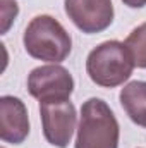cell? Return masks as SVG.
<instances>
[{
	"label": "cell",
	"instance_id": "1",
	"mask_svg": "<svg viewBox=\"0 0 146 148\" xmlns=\"http://www.w3.org/2000/svg\"><path fill=\"white\" fill-rule=\"evenodd\" d=\"M28 55L38 60L59 64L64 62L72 50V38L65 28L52 16L41 14L29 21L23 36Z\"/></svg>",
	"mask_w": 146,
	"mask_h": 148
},
{
	"label": "cell",
	"instance_id": "2",
	"mask_svg": "<svg viewBox=\"0 0 146 148\" xmlns=\"http://www.w3.org/2000/svg\"><path fill=\"white\" fill-rule=\"evenodd\" d=\"M134 71V59L126 43L108 40L95 47L86 59V73L89 79L102 88L124 84Z\"/></svg>",
	"mask_w": 146,
	"mask_h": 148
},
{
	"label": "cell",
	"instance_id": "3",
	"mask_svg": "<svg viewBox=\"0 0 146 148\" xmlns=\"http://www.w3.org/2000/svg\"><path fill=\"white\" fill-rule=\"evenodd\" d=\"M119 122L115 114L102 98H89L83 103L76 148H119Z\"/></svg>",
	"mask_w": 146,
	"mask_h": 148
},
{
	"label": "cell",
	"instance_id": "4",
	"mask_svg": "<svg viewBox=\"0 0 146 148\" xmlns=\"http://www.w3.org/2000/svg\"><path fill=\"white\" fill-rule=\"evenodd\" d=\"M28 91L40 103L65 102L74 91V79L71 73L59 64L40 66L28 76Z\"/></svg>",
	"mask_w": 146,
	"mask_h": 148
},
{
	"label": "cell",
	"instance_id": "5",
	"mask_svg": "<svg viewBox=\"0 0 146 148\" xmlns=\"http://www.w3.org/2000/svg\"><path fill=\"white\" fill-rule=\"evenodd\" d=\"M40 117L45 140L57 148H65L72 140L77 114L72 102L40 103Z\"/></svg>",
	"mask_w": 146,
	"mask_h": 148
},
{
	"label": "cell",
	"instance_id": "6",
	"mask_svg": "<svg viewBox=\"0 0 146 148\" xmlns=\"http://www.w3.org/2000/svg\"><path fill=\"white\" fill-rule=\"evenodd\" d=\"M64 9L74 26L86 35L105 31L113 21L112 0H64Z\"/></svg>",
	"mask_w": 146,
	"mask_h": 148
},
{
	"label": "cell",
	"instance_id": "7",
	"mask_svg": "<svg viewBox=\"0 0 146 148\" xmlns=\"http://www.w3.org/2000/svg\"><path fill=\"white\" fill-rule=\"evenodd\" d=\"M29 134V119L24 102L5 95L0 98V138L5 143L19 145Z\"/></svg>",
	"mask_w": 146,
	"mask_h": 148
},
{
	"label": "cell",
	"instance_id": "8",
	"mask_svg": "<svg viewBox=\"0 0 146 148\" xmlns=\"http://www.w3.org/2000/svg\"><path fill=\"white\" fill-rule=\"evenodd\" d=\"M120 105L129 119L146 127V81H131L120 90Z\"/></svg>",
	"mask_w": 146,
	"mask_h": 148
},
{
	"label": "cell",
	"instance_id": "9",
	"mask_svg": "<svg viewBox=\"0 0 146 148\" xmlns=\"http://www.w3.org/2000/svg\"><path fill=\"white\" fill-rule=\"evenodd\" d=\"M126 47L134 59V66L146 69V23L139 24L129 33V36L126 38Z\"/></svg>",
	"mask_w": 146,
	"mask_h": 148
},
{
	"label": "cell",
	"instance_id": "10",
	"mask_svg": "<svg viewBox=\"0 0 146 148\" xmlns=\"http://www.w3.org/2000/svg\"><path fill=\"white\" fill-rule=\"evenodd\" d=\"M0 14H2V33H7L9 28L12 26L14 19L19 14V5L16 0H0Z\"/></svg>",
	"mask_w": 146,
	"mask_h": 148
},
{
	"label": "cell",
	"instance_id": "11",
	"mask_svg": "<svg viewBox=\"0 0 146 148\" xmlns=\"http://www.w3.org/2000/svg\"><path fill=\"white\" fill-rule=\"evenodd\" d=\"M122 2H124V5H127L131 9H141L146 5V0H122Z\"/></svg>",
	"mask_w": 146,
	"mask_h": 148
}]
</instances>
